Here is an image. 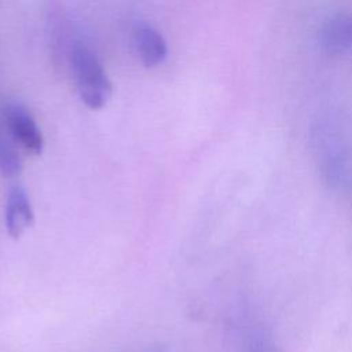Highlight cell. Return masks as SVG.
<instances>
[{
  "label": "cell",
  "mask_w": 352,
  "mask_h": 352,
  "mask_svg": "<svg viewBox=\"0 0 352 352\" xmlns=\"http://www.w3.org/2000/svg\"><path fill=\"white\" fill-rule=\"evenodd\" d=\"M72 65L82 102L91 109L103 107L111 95V84L95 54L82 44H74Z\"/></svg>",
  "instance_id": "1"
},
{
  "label": "cell",
  "mask_w": 352,
  "mask_h": 352,
  "mask_svg": "<svg viewBox=\"0 0 352 352\" xmlns=\"http://www.w3.org/2000/svg\"><path fill=\"white\" fill-rule=\"evenodd\" d=\"M6 120L11 135L30 153L40 154L43 150V136L32 116L18 103L6 107Z\"/></svg>",
  "instance_id": "2"
},
{
  "label": "cell",
  "mask_w": 352,
  "mask_h": 352,
  "mask_svg": "<svg viewBox=\"0 0 352 352\" xmlns=\"http://www.w3.org/2000/svg\"><path fill=\"white\" fill-rule=\"evenodd\" d=\"M33 223V210L26 191L15 186L11 188L6 204V227L12 238L21 236Z\"/></svg>",
  "instance_id": "3"
},
{
  "label": "cell",
  "mask_w": 352,
  "mask_h": 352,
  "mask_svg": "<svg viewBox=\"0 0 352 352\" xmlns=\"http://www.w3.org/2000/svg\"><path fill=\"white\" fill-rule=\"evenodd\" d=\"M319 40L330 54L352 51V15L342 14L329 19L319 33Z\"/></svg>",
  "instance_id": "4"
},
{
  "label": "cell",
  "mask_w": 352,
  "mask_h": 352,
  "mask_svg": "<svg viewBox=\"0 0 352 352\" xmlns=\"http://www.w3.org/2000/svg\"><path fill=\"white\" fill-rule=\"evenodd\" d=\"M136 48L144 66L155 67L161 65L168 54L164 37L150 25L139 23L133 32Z\"/></svg>",
  "instance_id": "5"
},
{
  "label": "cell",
  "mask_w": 352,
  "mask_h": 352,
  "mask_svg": "<svg viewBox=\"0 0 352 352\" xmlns=\"http://www.w3.org/2000/svg\"><path fill=\"white\" fill-rule=\"evenodd\" d=\"M22 168L21 158L8 142H0V170L4 176H15Z\"/></svg>",
  "instance_id": "6"
}]
</instances>
